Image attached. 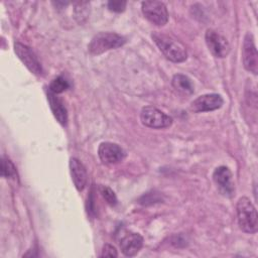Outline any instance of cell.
<instances>
[{"label": "cell", "instance_id": "19", "mask_svg": "<svg viewBox=\"0 0 258 258\" xmlns=\"http://www.w3.org/2000/svg\"><path fill=\"white\" fill-rule=\"evenodd\" d=\"M89 3L88 2H78L75 4V14L76 18L79 20V22H82L83 19L87 18L89 11Z\"/></svg>", "mask_w": 258, "mask_h": 258}, {"label": "cell", "instance_id": "12", "mask_svg": "<svg viewBox=\"0 0 258 258\" xmlns=\"http://www.w3.org/2000/svg\"><path fill=\"white\" fill-rule=\"evenodd\" d=\"M143 246V238L138 233L126 234L120 241V248L125 256H135Z\"/></svg>", "mask_w": 258, "mask_h": 258}, {"label": "cell", "instance_id": "2", "mask_svg": "<svg viewBox=\"0 0 258 258\" xmlns=\"http://www.w3.org/2000/svg\"><path fill=\"white\" fill-rule=\"evenodd\" d=\"M236 210L240 229L245 233H256L258 229V218L256 209L251 201L247 197L240 198L237 202Z\"/></svg>", "mask_w": 258, "mask_h": 258}, {"label": "cell", "instance_id": "13", "mask_svg": "<svg viewBox=\"0 0 258 258\" xmlns=\"http://www.w3.org/2000/svg\"><path fill=\"white\" fill-rule=\"evenodd\" d=\"M70 171L76 188L79 191H82L86 187L88 181L86 167L78 158L72 157L70 159Z\"/></svg>", "mask_w": 258, "mask_h": 258}, {"label": "cell", "instance_id": "16", "mask_svg": "<svg viewBox=\"0 0 258 258\" xmlns=\"http://www.w3.org/2000/svg\"><path fill=\"white\" fill-rule=\"evenodd\" d=\"M1 175L5 178H15L17 176V171H16V167L14 166V164L12 163V161L8 158L3 156L1 159Z\"/></svg>", "mask_w": 258, "mask_h": 258}, {"label": "cell", "instance_id": "9", "mask_svg": "<svg viewBox=\"0 0 258 258\" xmlns=\"http://www.w3.org/2000/svg\"><path fill=\"white\" fill-rule=\"evenodd\" d=\"M14 51L19 57V59L24 63V66L34 75L39 76L42 74V68L41 64L36 56V54L33 52V50L20 42L14 43Z\"/></svg>", "mask_w": 258, "mask_h": 258}, {"label": "cell", "instance_id": "8", "mask_svg": "<svg viewBox=\"0 0 258 258\" xmlns=\"http://www.w3.org/2000/svg\"><path fill=\"white\" fill-rule=\"evenodd\" d=\"M213 179L219 191L227 198H231L235 191L233 175L231 170L224 165L217 167L213 172Z\"/></svg>", "mask_w": 258, "mask_h": 258}, {"label": "cell", "instance_id": "20", "mask_svg": "<svg viewBox=\"0 0 258 258\" xmlns=\"http://www.w3.org/2000/svg\"><path fill=\"white\" fill-rule=\"evenodd\" d=\"M126 4L127 2L126 1H115V0H112V1H109L107 3V6L108 8L111 10V11H114V12H123L126 8Z\"/></svg>", "mask_w": 258, "mask_h": 258}, {"label": "cell", "instance_id": "21", "mask_svg": "<svg viewBox=\"0 0 258 258\" xmlns=\"http://www.w3.org/2000/svg\"><path fill=\"white\" fill-rule=\"evenodd\" d=\"M101 257H118V252L114 246L110 244H105L102 249Z\"/></svg>", "mask_w": 258, "mask_h": 258}, {"label": "cell", "instance_id": "6", "mask_svg": "<svg viewBox=\"0 0 258 258\" xmlns=\"http://www.w3.org/2000/svg\"><path fill=\"white\" fill-rule=\"evenodd\" d=\"M242 59L244 68L252 73L253 75H257L258 73V53L257 48L254 42L253 35L251 33H247L244 37L243 48H242Z\"/></svg>", "mask_w": 258, "mask_h": 258}, {"label": "cell", "instance_id": "7", "mask_svg": "<svg viewBox=\"0 0 258 258\" xmlns=\"http://www.w3.org/2000/svg\"><path fill=\"white\" fill-rule=\"evenodd\" d=\"M205 40L209 50L216 57L223 58L230 52V44L228 40L213 29H208L205 34Z\"/></svg>", "mask_w": 258, "mask_h": 258}, {"label": "cell", "instance_id": "11", "mask_svg": "<svg viewBox=\"0 0 258 258\" xmlns=\"http://www.w3.org/2000/svg\"><path fill=\"white\" fill-rule=\"evenodd\" d=\"M98 155L103 163L114 164L122 161L125 157V151L121 146L112 142H103L98 149Z\"/></svg>", "mask_w": 258, "mask_h": 258}, {"label": "cell", "instance_id": "15", "mask_svg": "<svg viewBox=\"0 0 258 258\" xmlns=\"http://www.w3.org/2000/svg\"><path fill=\"white\" fill-rule=\"evenodd\" d=\"M171 85L175 91L182 95H191L195 91L191 80L185 75H174L171 80Z\"/></svg>", "mask_w": 258, "mask_h": 258}, {"label": "cell", "instance_id": "5", "mask_svg": "<svg viewBox=\"0 0 258 258\" xmlns=\"http://www.w3.org/2000/svg\"><path fill=\"white\" fill-rule=\"evenodd\" d=\"M141 9L145 18L157 26H163L168 21L167 8L160 1H143Z\"/></svg>", "mask_w": 258, "mask_h": 258}, {"label": "cell", "instance_id": "4", "mask_svg": "<svg viewBox=\"0 0 258 258\" xmlns=\"http://www.w3.org/2000/svg\"><path fill=\"white\" fill-rule=\"evenodd\" d=\"M141 123L149 128L162 129L167 128L172 124V118L155 107L147 106L141 110Z\"/></svg>", "mask_w": 258, "mask_h": 258}, {"label": "cell", "instance_id": "10", "mask_svg": "<svg viewBox=\"0 0 258 258\" xmlns=\"http://www.w3.org/2000/svg\"><path fill=\"white\" fill-rule=\"evenodd\" d=\"M223 98L219 94H206L198 97L190 104V110L195 113L210 112L222 107Z\"/></svg>", "mask_w": 258, "mask_h": 258}, {"label": "cell", "instance_id": "18", "mask_svg": "<svg viewBox=\"0 0 258 258\" xmlns=\"http://www.w3.org/2000/svg\"><path fill=\"white\" fill-rule=\"evenodd\" d=\"M99 191L102 195V197L104 198V200L106 201V203L110 206H115L117 204V197L115 195V192L107 185H100L99 186Z\"/></svg>", "mask_w": 258, "mask_h": 258}, {"label": "cell", "instance_id": "3", "mask_svg": "<svg viewBox=\"0 0 258 258\" xmlns=\"http://www.w3.org/2000/svg\"><path fill=\"white\" fill-rule=\"evenodd\" d=\"M126 42V38L114 32H99L89 43V51L94 55L101 54L107 50L122 46Z\"/></svg>", "mask_w": 258, "mask_h": 258}, {"label": "cell", "instance_id": "14", "mask_svg": "<svg viewBox=\"0 0 258 258\" xmlns=\"http://www.w3.org/2000/svg\"><path fill=\"white\" fill-rule=\"evenodd\" d=\"M47 100L54 118L59 124L66 125L68 122V112L62 100L57 97L56 94L50 91H48L47 93Z\"/></svg>", "mask_w": 258, "mask_h": 258}, {"label": "cell", "instance_id": "17", "mask_svg": "<svg viewBox=\"0 0 258 258\" xmlns=\"http://www.w3.org/2000/svg\"><path fill=\"white\" fill-rule=\"evenodd\" d=\"M69 88H70L69 82L61 76H58L55 79H53L49 85V91L56 95L64 92Z\"/></svg>", "mask_w": 258, "mask_h": 258}, {"label": "cell", "instance_id": "1", "mask_svg": "<svg viewBox=\"0 0 258 258\" xmlns=\"http://www.w3.org/2000/svg\"><path fill=\"white\" fill-rule=\"evenodd\" d=\"M151 37L167 59L173 62H182L186 59L187 52L185 46L173 36L155 31L152 33Z\"/></svg>", "mask_w": 258, "mask_h": 258}, {"label": "cell", "instance_id": "22", "mask_svg": "<svg viewBox=\"0 0 258 258\" xmlns=\"http://www.w3.org/2000/svg\"><path fill=\"white\" fill-rule=\"evenodd\" d=\"M154 194V192H153ZM152 192H147L145 194L141 199H140V203L143 205H149V204H154L156 202L160 201V198L158 197V194H155L153 196Z\"/></svg>", "mask_w": 258, "mask_h": 258}]
</instances>
